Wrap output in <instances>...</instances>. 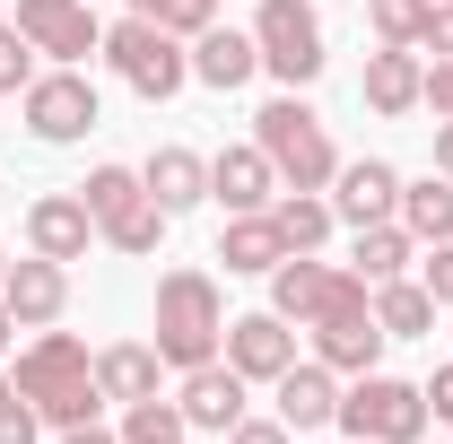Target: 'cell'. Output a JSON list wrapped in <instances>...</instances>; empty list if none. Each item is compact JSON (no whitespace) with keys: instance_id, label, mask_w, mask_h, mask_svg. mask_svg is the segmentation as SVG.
Masks as SVG:
<instances>
[{"instance_id":"8d00e7d4","label":"cell","mask_w":453,"mask_h":444,"mask_svg":"<svg viewBox=\"0 0 453 444\" xmlns=\"http://www.w3.org/2000/svg\"><path fill=\"white\" fill-rule=\"evenodd\" d=\"M418 392H427V418H445V427H453V366H436Z\"/></svg>"},{"instance_id":"52a82bcc","label":"cell","mask_w":453,"mask_h":444,"mask_svg":"<svg viewBox=\"0 0 453 444\" xmlns=\"http://www.w3.org/2000/svg\"><path fill=\"white\" fill-rule=\"evenodd\" d=\"M340 305H375V287L357 271H332V262H314V253H288L280 271H271V314L280 323H323V314H340Z\"/></svg>"},{"instance_id":"83f0119b","label":"cell","mask_w":453,"mask_h":444,"mask_svg":"<svg viewBox=\"0 0 453 444\" xmlns=\"http://www.w3.org/2000/svg\"><path fill=\"white\" fill-rule=\"evenodd\" d=\"M166 210H157V201H149V192H140V201H131V210H122V218L105 226V244L113 253H131V262H140V253H157V244H166Z\"/></svg>"},{"instance_id":"ffe728a7","label":"cell","mask_w":453,"mask_h":444,"mask_svg":"<svg viewBox=\"0 0 453 444\" xmlns=\"http://www.w3.org/2000/svg\"><path fill=\"white\" fill-rule=\"evenodd\" d=\"M253 70H262V44H253V35H235V27H201V35H192V79H201V88H244V79H253Z\"/></svg>"},{"instance_id":"f546056e","label":"cell","mask_w":453,"mask_h":444,"mask_svg":"<svg viewBox=\"0 0 453 444\" xmlns=\"http://www.w3.org/2000/svg\"><path fill=\"white\" fill-rule=\"evenodd\" d=\"M131 18H157L166 35H201V27H219V0H131Z\"/></svg>"},{"instance_id":"cb8c5ba5","label":"cell","mask_w":453,"mask_h":444,"mask_svg":"<svg viewBox=\"0 0 453 444\" xmlns=\"http://www.w3.org/2000/svg\"><path fill=\"white\" fill-rule=\"evenodd\" d=\"M375 323H384V340H427L436 332V296L418 279H384L375 287Z\"/></svg>"},{"instance_id":"b9f144b4","label":"cell","mask_w":453,"mask_h":444,"mask_svg":"<svg viewBox=\"0 0 453 444\" xmlns=\"http://www.w3.org/2000/svg\"><path fill=\"white\" fill-rule=\"evenodd\" d=\"M9 401H18V375H0V410H9Z\"/></svg>"},{"instance_id":"e0dca14e","label":"cell","mask_w":453,"mask_h":444,"mask_svg":"<svg viewBox=\"0 0 453 444\" xmlns=\"http://www.w3.org/2000/svg\"><path fill=\"white\" fill-rule=\"evenodd\" d=\"M27 244H35L44 262H88V244H96L88 201H79V192H44V201L27 210Z\"/></svg>"},{"instance_id":"603a6c76","label":"cell","mask_w":453,"mask_h":444,"mask_svg":"<svg viewBox=\"0 0 453 444\" xmlns=\"http://www.w3.org/2000/svg\"><path fill=\"white\" fill-rule=\"evenodd\" d=\"M401 226H410V244H445L453 235V174L401 183Z\"/></svg>"},{"instance_id":"7c38bea8","label":"cell","mask_w":453,"mask_h":444,"mask_svg":"<svg viewBox=\"0 0 453 444\" xmlns=\"http://www.w3.org/2000/svg\"><path fill=\"white\" fill-rule=\"evenodd\" d=\"M323 201H332L340 226H384V218H401V174L384 166V157H349Z\"/></svg>"},{"instance_id":"4fadbf2b","label":"cell","mask_w":453,"mask_h":444,"mask_svg":"<svg viewBox=\"0 0 453 444\" xmlns=\"http://www.w3.org/2000/svg\"><path fill=\"white\" fill-rule=\"evenodd\" d=\"M0 305L18 314V332H44V323H61V305H70V262H44V253L9 262V279H0Z\"/></svg>"},{"instance_id":"60d3db41","label":"cell","mask_w":453,"mask_h":444,"mask_svg":"<svg viewBox=\"0 0 453 444\" xmlns=\"http://www.w3.org/2000/svg\"><path fill=\"white\" fill-rule=\"evenodd\" d=\"M9 340H18V314H9V305H0V357H9Z\"/></svg>"},{"instance_id":"7bdbcfd3","label":"cell","mask_w":453,"mask_h":444,"mask_svg":"<svg viewBox=\"0 0 453 444\" xmlns=\"http://www.w3.org/2000/svg\"><path fill=\"white\" fill-rule=\"evenodd\" d=\"M0 279H9V253H0Z\"/></svg>"},{"instance_id":"277c9868","label":"cell","mask_w":453,"mask_h":444,"mask_svg":"<svg viewBox=\"0 0 453 444\" xmlns=\"http://www.w3.org/2000/svg\"><path fill=\"white\" fill-rule=\"evenodd\" d=\"M349 444H418L427 436V392L401 384V375H349V392H340V418H332Z\"/></svg>"},{"instance_id":"d6986e66","label":"cell","mask_w":453,"mask_h":444,"mask_svg":"<svg viewBox=\"0 0 453 444\" xmlns=\"http://www.w3.org/2000/svg\"><path fill=\"white\" fill-rule=\"evenodd\" d=\"M219 262H226V279H271V271H280L288 244H280V226H271V210H244V218H226Z\"/></svg>"},{"instance_id":"30bf717a","label":"cell","mask_w":453,"mask_h":444,"mask_svg":"<svg viewBox=\"0 0 453 444\" xmlns=\"http://www.w3.org/2000/svg\"><path fill=\"white\" fill-rule=\"evenodd\" d=\"M219 357L244 375V384H280L288 366H296V332L262 305V314H235V323H226V348H219Z\"/></svg>"},{"instance_id":"ba28073f","label":"cell","mask_w":453,"mask_h":444,"mask_svg":"<svg viewBox=\"0 0 453 444\" xmlns=\"http://www.w3.org/2000/svg\"><path fill=\"white\" fill-rule=\"evenodd\" d=\"M18 113H27V131L44 149H70V140L96 131V88H88V70H35V88L18 96Z\"/></svg>"},{"instance_id":"5bb4252c","label":"cell","mask_w":453,"mask_h":444,"mask_svg":"<svg viewBox=\"0 0 453 444\" xmlns=\"http://www.w3.org/2000/svg\"><path fill=\"white\" fill-rule=\"evenodd\" d=\"M314 332V357L332 366V375H375V357H384V323H375V305H340L323 323H305Z\"/></svg>"},{"instance_id":"9c48e42d","label":"cell","mask_w":453,"mask_h":444,"mask_svg":"<svg viewBox=\"0 0 453 444\" xmlns=\"http://www.w3.org/2000/svg\"><path fill=\"white\" fill-rule=\"evenodd\" d=\"M18 35H27L35 53H53L61 70H79L88 53H105V27H96L88 0H18Z\"/></svg>"},{"instance_id":"484cf974","label":"cell","mask_w":453,"mask_h":444,"mask_svg":"<svg viewBox=\"0 0 453 444\" xmlns=\"http://www.w3.org/2000/svg\"><path fill=\"white\" fill-rule=\"evenodd\" d=\"M271 226H280V244L288 253H323V235H332V201H323V192H280V201H271Z\"/></svg>"},{"instance_id":"74e56055","label":"cell","mask_w":453,"mask_h":444,"mask_svg":"<svg viewBox=\"0 0 453 444\" xmlns=\"http://www.w3.org/2000/svg\"><path fill=\"white\" fill-rule=\"evenodd\" d=\"M427 105H436V122L453 113V61H436V70H427Z\"/></svg>"},{"instance_id":"44dd1931","label":"cell","mask_w":453,"mask_h":444,"mask_svg":"<svg viewBox=\"0 0 453 444\" xmlns=\"http://www.w3.org/2000/svg\"><path fill=\"white\" fill-rule=\"evenodd\" d=\"M140 183H149V201H157L166 218H183V210L210 201V157H192V149H157V157L140 166Z\"/></svg>"},{"instance_id":"3957f363","label":"cell","mask_w":453,"mask_h":444,"mask_svg":"<svg viewBox=\"0 0 453 444\" xmlns=\"http://www.w3.org/2000/svg\"><path fill=\"white\" fill-rule=\"evenodd\" d=\"M149 348L166 357L174 375L183 366H210L226 348V305H219V279L210 271H166L157 279V340Z\"/></svg>"},{"instance_id":"8fae6325","label":"cell","mask_w":453,"mask_h":444,"mask_svg":"<svg viewBox=\"0 0 453 444\" xmlns=\"http://www.w3.org/2000/svg\"><path fill=\"white\" fill-rule=\"evenodd\" d=\"M244 375L226 366V357H210V366H183V392H174V410H183V427H201V436H226L253 401H244Z\"/></svg>"},{"instance_id":"1f68e13d","label":"cell","mask_w":453,"mask_h":444,"mask_svg":"<svg viewBox=\"0 0 453 444\" xmlns=\"http://www.w3.org/2000/svg\"><path fill=\"white\" fill-rule=\"evenodd\" d=\"M35 88V44L18 27H0V96H27Z\"/></svg>"},{"instance_id":"ab89813d","label":"cell","mask_w":453,"mask_h":444,"mask_svg":"<svg viewBox=\"0 0 453 444\" xmlns=\"http://www.w3.org/2000/svg\"><path fill=\"white\" fill-rule=\"evenodd\" d=\"M436 174H453V113L436 122Z\"/></svg>"},{"instance_id":"5b68a950","label":"cell","mask_w":453,"mask_h":444,"mask_svg":"<svg viewBox=\"0 0 453 444\" xmlns=\"http://www.w3.org/2000/svg\"><path fill=\"white\" fill-rule=\"evenodd\" d=\"M105 61L122 70V88H140L149 105H166L174 88L192 79V44L166 35L157 18H122V27H105Z\"/></svg>"},{"instance_id":"7a4b0ae2","label":"cell","mask_w":453,"mask_h":444,"mask_svg":"<svg viewBox=\"0 0 453 444\" xmlns=\"http://www.w3.org/2000/svg\"><path fill=\"white\" fill-rule=\"evenodd\" d=\"M253 149L280 166V192H332V174H340V149H332V131L314 122L305 88H280L271 105L253 113Z\"/></svg>"},{"instance_id":"f1b7e54d","label":"cell","mask_w":453,"mask_h":444,"mask_svg":"<svg viewBox=\"0 0 453 444\" xmlns=\"http://www.w3.org/2000/svg\"><path fill=\"white\" fill-rule=\"evenodd\" d=\"M192 427H183V410L174 401H131L122 410V444H183Z\"/></svg>"},{"instance_id":"4dcf8cb0","label":"cell","mask_w":453,"mask_h":444,"mask_svg":"<svg viewBox=\"0 0 453 444\" xmlns=\"http://www.w3.org/2000/svg\"><path fill=\"white\" fill-rule=\"evenodd\" d=\"M366 27H375V44H418L427 0H366Z\"/></svg>"},{"instance_id":"e575fe53","label":"cell","mask_w":453,"mask_h":444,"mask_svg":"<svg viewBox=\"0 0 453 444\" xmlns=\"http://www.w3.org/2000/svg\"><path fill=\"white\" fill-rule=\"evenodd\" d=\"M226 444H296V436H288V418H253V410H244V418L226 427Z\"/></svg>"},{"instance_id":"4316f807","label":"cell","mask_w":453,"mask_h":444,"mask_svg":"<svg viewBox=\"0 0 453 444\" xmlns=\"http://www.w3.org/2000/svg\"><path fill=\"white\" fill-rule=\"evenodd\" d=\"M140 192H149V183H140V166H96L88 183H79V201H88V218H96V235H105V226L122 218V210H131Z\"/></svg>"},{"instance_id":"f35d334b","label":"cell","mask_w":453,"mask_h":444,"mask_svg":"<svg viewBox=\"0 0 453 444\" xmlns=\"http://www.w3.org/2000/svg\"><path fill=\"white\" fill-rule=\"evenodd\" d=\"M61 444H122V427H105V418H88V427H61Z\"/></svg>"},{"instance_id":"836d02e7","label":"cell","mask_w":453,"mask_h":444,"mask_svg":"<svg viewBox=\"0 0 453 444\" xmlns=\"http://www.w3.org/2000/svg\"><path fill=\"white\" fill-rule=\"evenodd\" d=\"M418 53L453 61V0H427V27H418Z\"/></svg>"},{"instance_id":"7402d4cb","label":"cell","mask_w":453,"mask_h":444,"mask_svg":"<svg viewBox=\"0 0 453 444\" xmlns=\"http://www.w3.org/2000/svg\"><path fill=\"white\" fill-rule=\"evenodd\" d=\"M157 375H166V357L149 348V340H113L105 357H96V384H105V401H157Z\"/></svg>"},{"instance_id":"9a60e30c","label":"cell","mask_w":453,"mask_h":444,"mask_svg":"<svg viewBox=\"0 0 453 444\" xmlns=\"http://www.w3.org/2000/svg\"><path fill=\"white\" fill-rule=\"evenodd\" d=\"M210 201H219L226 218H244V210H271L280 201V166L244 140V149H219L210 157Z\"/></svg>"},{"instance_id":"d6a6232c","label":"cell","mask_w":453,"mask_h":444,"mask_svg":"<svg viewBox=\"0 0 453 444\" xmlns=\"http://www.w3.org/2000/svg\"><path fill=\"white\" fill-rule=\"evenodd\" d=\"M418 287L436 296V314H453V235H445V244H427V262H418Z\"/></svg>"},{"instance_id":"d4e9b609","label":"cell","mask_w":453,"mask_h":444,"mask_svg":"<svg viewBox=\"0 0 453 444\" xmlns=\"http://www.w3.org/2000/svg\"><path fill=\"white\" fill-rule=\"evenodd\" d=\"M349 271L366 279V287H384V279L410 271V226L384 218V226H357V244H349Z\"/></svg>"},{"instance_id":"6da1fadb","label":"cell","mask_w":453,"mask_h":444,"mask_svg":"<svg viewBox=\"0 0 453 444\" xmlns=\"http://www.w3.org/2000/svg\"><path fill=\"white\" fill-rule=\"evenodd\" d=\"M18 401L44 418V427H88V418H105V384H96V357H88V340L70 332H44L18 348Z\"/></svg>"},{"instance_id":"2e32d148","label":"cell","mask_w":453,"mask_h":444,"mask_svg":"<svg viewBox=\"0 0 453 444\" xmlns=\"http://www.w3.org/2000/svg\"><path fill=\"white\" fill-rule=\"evenodd\" d=\"M271 401H280L288 436H314V427H332V418H340V375L323 366V357H296L280 384H271Z\"/></svg>"},{"instance_id":"8992f818","label":"cell","mask_w":453,"mask_h":444,"mask_svg":"<svg viewBox=\"0 0 453 444\" xmlns=\"http://www.w3.org/2000/svg\"><path fill=\"white\" fill-rule=\"evenodd\" d=\"M253 44H262V70L280 79V88H314L323 79V18H314V0H262L253 9Z\"/></svg>"},{"instance_id":"ac0fdd59","label":"cell","mask_w":453,"mask_h":444,"mask_svg":"<svg viewBox=\"0 0 453 444\" xmlns=\"http://www.w3.org/2000/svg\"><path fill=\"white\" fill-rule=\"evenodd\" d=\"M366 105H375V113H418V105H427V61H418V44L366 53Z\"/></svg>"},{"instance_id":"d590c367","label":"cell","mask_w":453,"mask_h":444,"mask_svg":"<svg viewBox=\"0 0 453 444\" xmlns=\"http://www.w3.org/2000/svg\"><path fill=\"white\" fill-rule=\"evenodd\" d=\"M35 436H44V418H35L27 401H9V410H0V444H35Z\"/></svg>"}]
</instances>
